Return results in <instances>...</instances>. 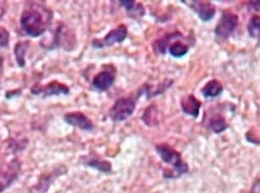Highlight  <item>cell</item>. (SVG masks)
Listing matches in <instances>:
<instances>
[{
    "label": "cell",
    "mask_w": 260,
    "mask_h": 193,
    "mask_svg": "<svg viewBox=\"0 0 260 193\" xmlns=\"http://www.w3.org/2000/svg\"><path fill=\"white\" fill-rule=\"evenodd\" d=\"M156 153L158 154V157L161 158L165 165L170 166L172 169L170 170H164V179H168V180H174V179L181 178L183 175L188 174L190 169H188V165L183 161L181 153L177 151L174 147H172L168 144H158L156 145Z\"/></svg>",
    "instance_id": "7a4b0ae2"
},
{
    "label": "cell",
    "mask_w": 260,
    "mask_h": 193,
    "mask_svg": "<svg viewBox=\"0 0 260 193\" xmlns=\"http://www.w3.org/2000/svg\"><path fill=\"white\" fill-rule=\"evenodd\" d=\"M182 3L186 4L188 8L193 11L199 19L204 22H209L216 15V7L211 2H202V0H182Z\"/></svg>",
    "instance_id": "9c48e42d"
},
{
    "label": "cell",
    "mask_w": 260,
    "mask_h": 193,
    "mask_svg": "<svg viewBox=\"0 0 260 193\" xmlns=\"http://www.w3.org/2000/svg\"><path fill=\"white\" fill-rule=\"evenodd\" d=\"M64 122L70 126L75 127V128H79L81 131H85V132H93L94 131V124L85 113L83 112H67L64 113Z\"/></svg>",
    "instance_id": "30bf717a"
},
{
    "label": "cell",
    "mask_w": 260,
    "mask_h": 193,
    "mask_svg": "<svg viewBox=\"0 0 260 193\" xmlns=\"http://www.w3.org/2000/svg\"><path fill=\"white\" fill-rule=\"evenodd\" d=\"M66 172H67V167L63 165L58 166V167H55V169L51 170V171L45 172V174H42L40 176L37 184L31 188L30 193H46L47 190L50 189V187L52 185V183H54L59 176L64 175Z\"/></svg>",
    "instance_id": "ba28073f"
},
{
    "label": "cell",
    "mask_w": 260,
    "mask_h": 193,
    "mask_svg": "<svg viewBox=\"0 0 260 193\" xmlns=\"http://www.w3.org/2000/svg\"><path fill=\"white\" fill-rule=\"evenodd\" d=\"M184 35L179 31H174V33L165 34L164 37L158 38L157 41L153 42V50L156 51V54L158 55H165L168 52V47L170 46V43H173L177 40H183Z\"/></svg>",
    "instance_id": "5bb4252c"
},
{
    "label": "cell",
    "mask_w": 260,
    "mask_h": 193,
    "mask_svg": "<svg viewBox=\"0 0 260 193\" xmlns=\"http://www.w3.org/2000/svg\"><path fill=\"white\" fill-rule=\"evenodd\" d=\"M81 163L86 167H90L93 170H97V171L102 172V174H111L113 171V166L109 161L101 160V158H97L94 156H85L81 158Z\"/></svg>",
    "instance_id": "7c38bea8"
},
{
    "label": "cell",
    "mask_w": 260,
    "mask_h": 193,
    "mask_svg": "<svg viewBox=\"0 0 260 193\" xmlns=\"http://www.w3.org/2000/svg\"><path fill=\"white\" fill-rule=\"evenodd\" d=\"M173 84H174V81L173 80H166L165 84H159L158 86L150 85V84H144V85L141 86L140 89L138 90L136 98H139V97L143 94L147 97V99L153 98V97H156V95H159V94H162V93H165L166 90H168L169 88L173 85Z\"/></svg>",
    "instance_id": "4fadbf2b"
},
{
    "label": "cell",
    "mask_w": 260,
    "mask_h": 193,
    "mask_svg": "<svg viewBox=\"0 0 260 193\" xmlns=\"http://www.w3.org/2000/svg\"><path fill=\"white\" fill-rule=\"evenodd\" d=\"M116 79V68L115 65L109 64L105 65L100 73L95 74L92 80V89L95 92L104 93L110 89L111 86L114 85Z\"/></svg>",
    "instance_id": "5b68a950"
},
{
    "label": "cell",
    "mask_w": 260,
    "mask_h": 193,
    "mask_svg": "<svg viewBox=\"0 0 260 193\" xmlns=\"http://www.w3.org/2000/svg\"><path fill=\"white\" fill-rule=\"evenodd\" d=\"M223 92V86L222 84L218 80H211L203 86L202 94L205 99H212V98H217L222 94Z\"/></svg>",
    "instance_id": "e0dca14e"
},
{
    "label": "cell",
    "mask_w": 260,
    "mask_h": 193,
    "mask_svg": "<svg viewBox=\"0 0 260 193\" xmlns=\"http://www.w3.org/2000/svg\"><path fill=\"white\" fill-rule=\"evenodd\" d=\"M52 12L43 3H28L21 15V29L28 37H41L49 28Z\"/></svg>",
    "instance_id": "6da1fadb"
},
{
    "label": "cell",
    "mask_w": 260,
    "mask_h": 193,
    "mask_svg": "<svg viewBox=\"0 0 260 193\" xmlns=\"http://www.w3.org/2000/svg\"><path fill=\"white\" fill-rule=\"evenodd\" d=\"M10 45V33L4 28H0V49H7Z\"/></svg>",
    "instance_id": "7402d4cb"
},
{
    "label": "cell",
    "mask_w": 260,
    "mask_h": 193,
    "mask_svg": "<svg viewBox=\"0 0 260 193\" xmlns=\"http://www.w3.org/2000/svg\"><path fill=\"white\" fill-rule=\"evenodd\" d=\"M248 6H250V8H252L254 11L259 12V2H250Z\"/></svg>",
    "instance_id": "cb8c5ba5"
},
{
    "label": "cell",
    "mask_w": 260,
    "mask_h": 193,
    "mask_svg": "<svg viewBox=\"0 0 260 193\" xmlns=\"http://www.w3.org/2000/svg\"><path fill=\"white\" fill-rule=\"evenodd\" d=\"M181 108L186 115L193 118V119H198L200 108H202V102L196 98L193 94L186 95L181 99Z\"/></svg>",
    "instance_id": "8fae6325"
},
{
    "label": "cell",
    "mask_w": 260,
    "mask_h": 193,
    "mask_svg": "<svg viewBox=\"0 0 260 193\" xmlns=\"http://www.w3.org/2000/svg\"><path fill=\"white\" fill-rule=\"evenodd\" d=\"M127 37H128V29H127V26H125L124 24H120L118 25L115 29L109 31V33L105 35L104 40H93L92 46L94 47V49L111 47L114 46V45H116V43H123Z\"/></svg>",
    "instance_id": "8992f818"
},
{
    "label": "cell",
    "mask_w": 260,
    "mask_h": 193,
    "mask_svg": "<svg viewBox=\"0 0 260 193\" xmlns=\"http://www.w3.org/2000/svg\"><path fill=\"white\" fill-rule=\"evenodd\" d=\"M260 179L259 176L256 178V180L254 181V185H252V188H251V190L248 193H259V187H260Z\"/></svg>",
    "instance_id": "603a6c76"
},
{
    "label": "cell",
    "mask_w": 260,
    "mask_h": 193,
    "mask_svg": "<svg viewBox=\"0 0 260 193\" xmlns=\"http://www.w3.org/2000/svg\"><path fill=\"white\" fill-rule=\"evenodd\" d=\"M239 25V19L236 13L232 12H222L220 21L217 22L214 28V35L217 40L226 41L234 31L237 30Z\"/></svg>",
    "instance_id": "277c9868"
},
{
    "label": "cell",
    "mask_w": 260,
    "mask_h": 193,
    "mask_svg": "<svg viewBox=\"0 0 260 193\" xmlns=\"http://www.w3.org/2000/svg\"><path fill=\"white\" fill-rule=\"evenodd\" d=\"M190 45L182 42V40H177L173 43H170V46L168 47V52L173 58L179 59L183 58L184 55H187V52L190 51Z\"/></svg>",
    "instance_id": "d6986e66"
},
{
    "label": "cell",
    "mask_w": 260,
    "mask_h": 193,
    "mask_svg": "<svg viewBox=\"0 0 260 193\" xmlns=\"http://www.w3.org/2000/svg\"><path fill=\"white\" fill-rule=\"evenodd\" d=\"M247 31L251 38H259L260 35V17L259 15H254L247 24Z\"/></svg>",
    "instance_id": "44dd1931"
},
{
    "label": "cell",
    "mask_w": 260,
    "mask_h": 193,
    "mask_svg": "<svg viewBox=\"0 0 260 193\" xmlns=\"http://www.w3.org/2000/svg\"><path fill=\"white\" fill-rule=\"evenodd\" d=\"M119 6L123 7L128 15V17L135 20L143 19L145 16V8L141 3L134 2V0H119Z\"/></svg>",
    "instance_id": "9a60e30c"
},
{
    "label": "cell",
    "mask_w": 260,
    "mask_h": 193,
    "mask_svg": "<svg viewBox=\"0 0 260 193\" xmlns=\"http://www.w3.org/2000/svg\"><path fill=\"white\" fill-rule=\"evenodd\" d=\"M29 50V42H25V41H20V42L16 43L15 46V58L16 63L20 68H22L25 65V56H26V52Z\"/></svg>",
    "instance_id": "ffe728a7"
},
{
    "label": "cell",
    "mask_w": 260,
    "mask_h": 193,
    "mask_svg": "<svg viewBox=\"0 0 260 193\" xmlns=\"http://www.w3.org/2000/svg\"><path fill=\"white\" fill-rule=\"evenodd\" d=\"M31 94L42 97V98H49V97H56V95H68L70 94V88L64 84L59 83V81H51L47 85H36L31 86L30 89Z\"/></svg>",
    "instance_id": "52a82bcc"
},
{
    "label": "cell",
    "mask_w": 260,
    "mask_h": 193,
    "mask_svg": "<svg viewBox=\"0 0 260 193\" xmlns=\"http://www.w3.org/2000/svg\"><path fill=\"white\" fill-rule=\"evenodd\" d=\"M159 117H161V113H159L158 107H157L156 104L152 103L149 104L147 108L143 112V117H141V122L144 123L147 127H157L159 124Z\"/></svg>",
    "instance_id": "2e32d148"
},
{
    "label": "cell",
    "mask_w": 260,
    "mask_h": 193,
    "mask_svg": "<svg viewBox=\"0 0 260 193\" xmlns=\"http://www.w3.org/2000/svg\"><path fill=\"white\" fill-rule=\"evenodd\" d=\"M136 101H138L136 97H123V98L116 99L115 103L109 110V118L115 123L127 120L135 112Z\"/></svg>",
    "instance_id": "3957f363"
},
{
    "label": "cell",
    "mask_w": 260,
    "mask_h": 193,
    "mask_svg": "<svg viewBox=\"0 0 260 193\" xmlns=\"http://www.w3.org/2000/svg\"><path fill=\"white\" fill-rule=\"evenodd\" d=\"M208 128L216 135H220L229 128V124L221 113H214L208 119Z\"/></svg>",
    "instance_id": "ac0fdd59"
}]
</instances>
